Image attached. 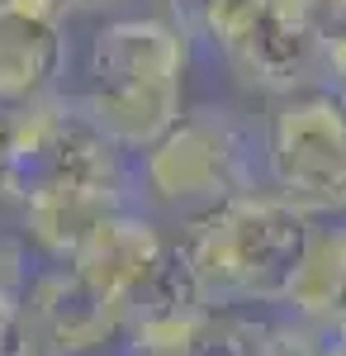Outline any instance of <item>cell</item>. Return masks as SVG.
Here are the masks:
<instances>
[{
	"instance_id": "cell-1",
	"label": "cell",
	"mask_w": 346,
	"mask_h": 356,
	"mask_svg": "<svg viewBox=\"0 0 346 356\" xmlns=\"http://www.w3.org/2000/svg\"><path fill=\"white\" fill-rule=\"evenodd\" d=\"M186 95V33L166 19H114L90 43L85 110L119 147L147 152L176 119Z\"/></svg>"
},
{
	"instance_id": "cell-2",
	"label": "cell",
	"mask_w": 346,
	"mask_h": 356,
	"mask_svg": "<svg viewBox=\"0 0 346 356\" xmlns=\"http://www.w3.org/2000/svg\"><path fill=\"white\" fill-rule=\"evenodd\" d=\"M313 243L308 214L285 195L247 191L204 209L186 233L195 271L204 280L209 304L218 300H256L285 304L290 280L299 275Z\"/></svg>"
},
{
	"instance_id": "cell-3",
	"label": "cell",
	"mask_w": 346,
	"mask_h": 356,
	"mask_svg": "<svg viewBox=\"0 0 346 356\" xmlns=\"http://www.w3.org/2000/svg\"><path fill=\"white\" fill-rule=\"evenodd\" d=\"M124 147L72 100H33L10 129L5 195L19 204L43 195H124Z\"/></svg>"
},
{
	"instance_id": "cell-4",
	"label": "cell",
	"mask_w": 346,
	"mask_h": 356,
	"mask_svg": "<svg viewBox=\"0 0 346 356\" xmlns=\"http://www.w3.org/2000/svg\"><path fill=\"white\" fill-rule=\"evenodd\" d=\"M195 19L242 81L294 95L318 72L322 10L313 0H195Z\"/></svg>"
},
{
	"instance_id": "cell-5",
	"label": "cell",
	"mask_w": 346,
	"mask_h": 356,
	"mask_svg": "<svg viewBox=\"0 0 346 356\" xmlns=\"http://www.w3.org/2000/svg\"><path fill=\"white\" fill-rule=\"evenodd\" d=\"M142 186L157 204H199L213 209L223 200L256 191V134L233 110L181 114L142 157Z\"/></svg>"
},
{
	"instance_id": "cell-6",
	"label": "cell",
	"mask_w": 346,
	"mask_h": 356,
	"mask_svg": "<svg viewBox=\"0 0 346 356\" xmlns=\"http://www.w3.org/2000/svg\"><path fill=\"white\" fill-rule=\"evenodd\" d=\"M275 195L304 214L346 209V100L332 90H294L275 110L266 138Z\"/></svg>"
},
{
	"instance_id": "cell-7",
	"label": "cell",
	"mask_w": 346,
	"mask_h": 356,
	"mask_svg": "<svg viewBox=\"0 0 346 356\" xmlns=\"http://www.w3.org/2000/svg\"><path fill=\"white\" fill-rule=\"evenodd\" d=\"M209 318H213V304L204 295V280L195 271L186 238H166L152 271L142 275V285L129 295V318H124L129 342L138 352L186 356Z\"/></svg>"
},
{
	"instance_id": "cell-8",
	"label": "cell",
	"mask_w": 346,
	"mask_h": 356,
	"mask_svg": "<svg viewBox=\"0 0 346 356\" xmlns=\"http://www.w3.org/2000/svg\"><path fill=\"white\" fill-rule=\"evenodd\" d=\"M28 328L48 342V352L57 356H85L100 352L105 342H114L124 332L129 304L114 300L109 290H100L90 275H81L76 266H53L33 280L24 300Z\"/></svg>"
},
{
	"instance_id": "cell-9",
	"label": "cell",
	"mask_w": 346,
	"mask_h": 356,
	"mask_svg": "<svg viewBox=\"0 0 346 356\" xmlns=\"http://www.w3.org/2000/svg\"><path fill=\"white\" fill-rule=\"evenodd\" d=\"M161 247H166V238L157 233V223L138 219L129 209H114V214L85 238V247H81L67 266H76V271L90 275L100 290H109L114 300L129 304V295L142 285V275L152 271V261L161 257Z\"/></svg>"
},
{
	"instance_id": "cell-10",
	"label": "cell",
	"mask_w": 346,
	"mask_h": 356,
	"mask_svg": "<svg viewBox=\"0 0 346 356\" xmlns=\"http://www.w3.org/2000/svg\"><path fill=\"white\" fill-rule=\"evenodd\" d=\"M62 57H67L62 24L0 10V110H24L43 100V90L62 72Z\"/></svg>"
},
{
	"instance_id": "cell-11",
	"label": "cell",
	"mask_w": 346,
	"mask_h": 356,
	"mask_svg": "<svg viewBox=\"0 0 346 356\" xmlns=\"http://www.w3.org/2000/svg\"><path fill=\"white\" fill-rule=\"evenodd\" d=\"M299 318L346 328V228H313V243L285 295Z\"/></svg>"
},
{
	"instance_id": "cell-12",
	"label": "cell",
	"mask_w": 346,
	"mask_h": 356,
	"mask_svg": "<svg viewBox=\"0 0 346 356\" xmlns=\"http://www.w3.org/2000/svg\"><path fill=\"white\" fill-rule=\"evenodd\" d=\"M19 209H24L28 238L43 247L53 261H72L85 247V238L114 209H124V195H43V200H28Z\"/></svg>"
},
{
	"instance_id": "cell-13",
	"label": "cell",
	"mask_w": 346,
	"mask_h": 356,
	"mask_svg": "<svg viewBox=\"0 0 346 356\" xmlns=\"http://www.w3.org/2000/svg\"><path fill=\"white\" fill-rule=\"evenodd\" d=\"M186 356H266V328L213 314L209 323H204V332L190 342Z\"/></svg>"
},
{
	"instance_id": "cell-14",
	"label": "cell",
	"mask_w": 346,
	"mask_h": 356,
	"mask_svg": "<svg viewBox=\"0 0 346 356\" xmlns=\"http://www.w3.org/2000/svg\"><path fill=\"white\" fill-rule=\"evenodd\" d=\"M19 323H24V295H19V275L0 271V356L19 352Z\"/></svg>"
},
{
	"instance_id": "cell-15",
	"label": "cell",
	"mask_w": 346,
	"mask_h": 356,
	"mask_svg": "<svg viewBox=\"0 0 346 356\" xmlns=\"http://www.w3.org/2000/svg\"><path fill=\"white\" fill-rule=\"evenodd\" d=\"M318 72L337 86V95L346 100V19H327V24H322Z\"/></svg>"
},
{
	"instance_id": "cell-16",
	"label": "cell",
	"mask_w": 346,
	"mask_h": 356,
	"mask_svg": "<svg viewBox=\"0 0 346 356\" xmlns=\"http://www.w3.org/2000/svg\"><path fill=\"white\" fill-rule=\"evenodd\" d=\"M0 10H15L28 19H48V24H67V15L76 10L72 0H0Z\"/></svg>"
},
{
	"instance_id": "cell-17",
	"label": "cell",
	"mask_w": 346,
	"mask_h": 356,
	"mask_svg": "<svg viewBox=\"0 0 346 356\" xmlns=\"http://www.w3.org/2000/svg\"><path fill=\"white\" fill-rule=\"evenodd\" d=\"M10 129H15V119L0 110V195H5V171H10Z\"/></svg>"
},
{
	"instance_id": "cell-18",
	"label": "cell",
	"mask_w": 346,
	"mask_h": 356,
	"mask_svg": "<svg viewBox=\"0 0 346 356\" xmlns=\"http://www.w3.org/2000/svg\"><path fill=\"white\" fill-rule=\"evenodd\" d=\"M322 10V19H346V0H313Z\"/></svg>"
},
{
	"instance_id": "cell-19",
	"label": "cell",
	"mask_w": 346,
	"mask_h": 356,
	"mask_svg": "<svg viewBox=\"0 0 346 356\" xmlns=\"http://www.w3.org/2000/svg\"><path fill=\"white\" fill-rule=\"evenodd\" d=\"M76 10H114V5H124V0H72Z\"/></svg>"
},
{
	"instance_id": "cell-20",
	"label": "cell",
	"mask_w": 346,
	"mask_h": 356,
	"mask_svg": "<svg viewBox=\"0 0 346 356\" xmlns=\"http://www.w3.org/2000/svg\"><path fill=\"white\" fill-rule=\"evenodd\" d=\"M171 5H176V10H195V0H171Z\"/></svg>"
},
{
	"instance_id": "cell-21",
	"label": "cell",
	"mask_w": 346,
	"mask_h": 356,
	"mask_svg": "<svg viewBox=\"0 0 346 356\" xmlns=\"http://www.w3.org/2000/svg\"><path fill=\"white\" fill-rule=\"evenodd\" d=\"M129 356H171V352H138V347H133V352H129Z\"/></svg>"
},
{
	"instance_id": "cell-22",
	"label": "cell",
	"mask_w": 346,
	"mask_h": 356,
	"mask_svg": "<svg viewBox=\"0 0 346 356\" xmlns=\"http://www.w3.org/2000/svg\"><path fill=\"white\" fill-rule=\"evenodd\" d=\"M15 356H33V352H24V347H19V352H15Z\"/></svg>"
}]
</instances>
